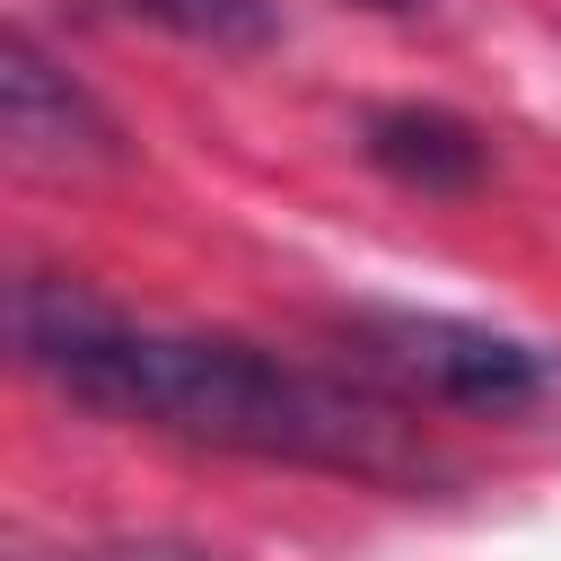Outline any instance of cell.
<instances>
[{"instance_id": "1", "label": "cell", "mask_w": 561, "mask_h": 561, "mask_svg": "<svg viewBox=\"0 0 561 561\" xmlns=\"http://www.w3.org/2000/svg\"><path fill=\"white\" fill-rule=\"evenodd\" d=\"M18 351L70 403L219 456L307 465V473H351L394 491L438 473L430 438L412 430V403L377 394L368 377H324L237 333L131 324L70 280H18Z\"/></svg>"}, {"instance_id": "2", "label": "cell", "mask_w": 561, "mask_h": 561, "mask_svg": "<svg viewBox=\"0 0 561 561\" xmlns=\"http://www.w3.org/2000/svg\"><path fill=\"white\" fill-rule=\"evenodd\" d=\"M351 342V377H368L394 403H438V412H543L561 403V351L473 324V316H438V307H351L342 316Z\"/></svg>"}, {"instance_id": "3", "label": "cell", "mask_w": 561, "mask_h": 561, "mask_svg": "<svg viewBox=\"0 0 561 561\" xmlns=\"http://www.w3.org/2000/svg\"><path fill=\"white\" fill-rule=\"evenodd\" d=\"M0 123L26 167H114L123 158V123L70 70H53V53L26 26H9V44H0Z\"/></svg>"}, {"instance_id": "4", "label": "cell", "mask_w": 561, "mask_h": 561, "mask_svg": "<svg viewBox=\"0 0 561 561\" xmlns=\"http://www.w3.org/2000/svg\"><path fill=\"white\" fill-rule=\"evenodd\" d=\"M359 149H368V167H386L412 193H473L491 175V140L447 105H377Z\"/></svg>"}, {"instance_id": "5", "label": "cell", "mask_w": 561, "mask_h": 561, "mask_svg": "<svg viewBox=\"0 0 561 561\" xmlns=\"http://www.w3.org/2000/svg\"><path fill=\"white\" fill-rule=\"evenodd\" d=\"M114 9H131V18H149L184 44H210V53L272 44V0H114Z\"/></svg>"}, {"instance_id": "6", "label": "cell", "mask_w": 561, "mask_h": 561, "mask_svg": "<svg viewBox=\"0 0 561 561\" xmlns=\"http://www.w3.org/2000/svg\"><path fill=\"white\" fill-rule=\"evenodd\" d=\"M88 561H219V552H193V543H123V552H88Z\"/></svg>"}, {"instance_id": "7", "label": "cell", "mask_w": 561, "mask_h": 561, "mask_svg": "<svg viewBox=\"0 0 561 561\" xmlns=\"http://www.w3.org/2000/svg\"><path fill=\"white\" fill-rule=\"evenodd\" d=\"M359 9H386V18H412V9H430V0H359Z\"/></svg>"}]
</instances>
